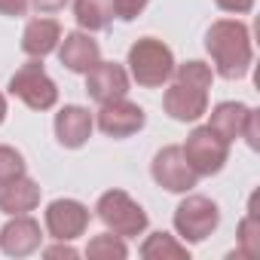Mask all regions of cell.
<instances>
[{
    "instance_id": "5",
    "label": "cell",
    "mask_w": 260,
    "mask_h": 260,
    "mask_svg": "<svg viewBox=\"0 0 260 260\" xmlns=\"http://www.w3.org/2000/svg\"><path fill=\"white\" fill-rule=\"evenodd\" d=\"M10 92L16 98H22L31 110H49L58 101V89H55V83L49 80V74L43 71L40 61L22 64L10 80Z\"/></svg>"
},
{
    "instance_id": "19",
    "label": "cell",
    "mask_w": 260,
    "mask_h": 260,
    "mask_svg": "<svg viewBox=\"0 0 260 260\" xmlns=\"http://www.w3.org/2000/svg\"><path fill=\"white\" fill-rule=\"evenodd\" d=\"M141 257H147V260H187L190 251H187V245H181L175 236H169V233H153V236H147V242L141 245Z\"/></svg>"
},
{
    "instance_id": "16",
    "label": "cell",
    "mask_w": 260,
    "mask_h": 260,
    "mask_svg": "<svg viewBox=\"0 0 260 260\" xmlns=\"http://www.w3.org/2000/svg\"><path fill=\"white\" fill-rule=\"evenodd\" d=\"M58 40H61V25L55 19H34V22H28L25 34H22V49L31 58H43L58 46Z\"/></svg>"
},
{
    "instance_id": "22",
    "label": "cell",
    "mask_w": 260,
    "mask_h": 260,
    "mask_svg": "<svg viewBox=\"0 0 260 260\" xmlns=\"http://www.w3.org/2000/svg\"><path fill=\"white\" fill-rule=\"evenodd\" d=\"M86 254L89 257H95V260H122L125 254H128V248H125V242L119 239V236H110V233H104V236H95L92 242H89V248H86Z\"/></svg>"
},
{
    "instance_id": "2",
    "label": "cell",
    "mask_w": 260,
    "mask_h": 260,
    "mask_svg": "<svg viewBox=\"0 0 260 260\" xmlns=\"http://www.w3.org/2000/svg\"><path fill=\"white\" fill-rule=\"evenodd\" d=\"M128 71H132L138 86L156 89V86H162L172 77L175 55H172V49L162 40L144 37V40H138L132 49H128Z\"/></svg>"
},
{
    "instance_id": "20",
    "label": "cell",
    "mask_w": 260,
    "mask_h": 260,
    "mask_svg": "<svg viewBox=\"0 0 260 260\" xmlns=\"http://www.w3.org/2000/svg\"><path fill=\"white\" fill-rule=\"evenodd\" d=\"M239 254L251 260L260 254V220L254 208H248V217H242L239 223Z\"/></svg>"
},
{
    "instance_id": "29",
    "label": "cell",
    "mask_w": 260,
    "mask_h": 260,
    "mask_svg": "<svg viewBox=\"0 0 260 260\" xmlns=\"http://www.w3.org/2000/svg\"><path fill=\"white\" fill-rule=\"evenodd\" d=\"M28 4H34L40 13H55V10H61L68 0H28Z\"/></svg>"
},
{
    "instance_id": "30",
    "label": "cell",
    "mask_w": 260,
    "mask_h": 260,
    "mask_svg": "<svg viewBox=\"0 0 260 260\" xmlns=\"http://www.w3.org/2000/svg\"><path fill=\"white\" fill-rule=\"evenodd\" d=\"M4 119H7V98L0 95V122H4Z\"/></svg>"
},
{
    "instance_id": "21",
    "label": "cell",
    "mask_w": 260,
    "mask_h": 260,
    "mask_svg": "<svg viewBox=\"0 0 260 260\" xmlns=\"http://www.w3.org/2000/svg\"><path fill=\"white\" fill-rule=\"evenodd\" d=\"M175 80L178 83H190V86H196V89H211V83H214V74H211V68L205 64V61H184V64H178L175 71Z\"/></svg>"
},
{
    "instance_id": "27",
    "label": "cell",
    "mask_w": 260,
    "mask_h": 260,
    "mask_svg": "<svg viewBox=\"0 0 260 260\" xmlns=\"http://www.w3.org/2000/svg\"><path fill=\"white\" fill-rule=\"evenodd\" d=\"M0 13L4 16H25L28 13V0H0Z\"/></svg>"
},
{
    "instance_id": "8",
    "label": "cell",
    "mask_w": 260,
    "mask_h": 260,
    "mask_svg": "<svg viewBox=\"0 0 260 260\" xmlns=\"http://www.w3.org/2000/svg\"><path fill=\"white\" fill-rule=\"evenodd\" d=\"M144 122H147L144 110L135 101H125V98L107 101L98 110V128H101L104 135H110V138H128V135H135V132L144 128Z\"/></svg>"
},
{
    "instance_id": "9",
    "label": "cell",
    "mask_w": 260,
    "mask_h": 260,
    "mask_svg": "<svg viewBox=\"0 0 260 260\" xmlns=\"http://www.w3.org/2000/svg\"><path fill=\"white\" fill-rule=\"evenodd\" d=\"M89 226V208L77 199H55L46 208V230L52 239L71 242L77 236H83Z\"/></svg>"
},
{
    "instance_id": "13",
    "label": "cell",
    "mask_w": 260,
    "mask_h": 260,
    "mask_svg": "<svg viewBox=\"0 0 260 260\" xmlns=\"http://www.w3.org/2000/svg\"><path fill=\"white\" fill-rule=\"evenodd\" d=\"M92 125H95V122H92V113H89L86 107L68 104V107H61V110L55 113V138H58L61 147L77 150V147H83V144L89 141Z\"/></svg>"
},
{
    "instance_id": "4",
    "label": "cell",
    "mask_w": 260,
    "mask_h": 260,
    "mask_svg": "<svg viewBox=\"0 0 260 260\" xmlns=\"http://www.w3.org/2000/svg\"><path fill=\"white\" fill-rule=\"evenodd\" d=\"M220 223V211L205 196H187L175 208V230L184 242H205Z\"/></svg>"
},
{
    "instance_id": "11",
    "label": "cell",
    "mask_w": 260,
    "mask_h": 260,
    "mask_svg": "<svg viewBox=\"0 0 260 260\" xmlns=\"http://www.w3.org/2000/svg\"><path fill=\"white\" fill-rule=\"evenodd\" d=\"M162 104H166V113L178 122H193L199 119L205 110H208V92L205 89H196L190 83H172L162 95Z\"/></svg>"
},
{
    "instance_id": "24",
    "label": "cell",
    "mask_w": 260,
    "mask_h": 260,
    "mask_svg": "<svg viewBox=\"0 0 260 260\" xmlns=\"http://www.w3.org/2000/svg\"><path fill=\"white\" fill-rule=\"evenodd\" d=\"M150 0H113V16H119L122 22H132L135 16L144 13V7Z\"/></svg>"
},
{
    "instance_id": "3",
    "label": "cell",
    "mask_w": 260,
    "mask_h": 260,
    "mask_svg": "<svg viewBox=\"0 0 260 260\" xmlns=\"http://www.w3.org/2000/svg\"><path fill=\"white\" fill-rule=\"evenodd\" d=\"M95 211L104 220V226L116 236H141L147 230V211L122 190H107L98 199Z\"/></svg>"
},
{
    "instance_id": "17",
    "label": "cell",
    "mask_w": 260,
    "mask_h": 260,
    "mask_svg": "<svg viewBox=\"0 0 260 260\" xmlns=\"http://www.w3.org/2000/svg\"><path fill=\"white\" fill-rule=\"evenodd\" d=\"M251 107L248 104H239V101H223L211 110V119H208V128L214 135H220L226 144L242 138V128H245V119H248Z\"/></svg>"
},
{
    "instance_id": "1",
    "label": "cell",
    "mask_w": 260,
    "mask_h": 260,
    "mask_svg": "<svg viewBox=\"0 0 260 260\" xmlns=\"http://www.w3.org/2000/svg\"><path fill=\"white\" fill-rule=\"evenodd\" d=\"M205 49L214 58V68L223 80H242L251 71V34L245 22L220 19L205 34Z\"/></svg>"
},
{
    "instance_id": "18",
    "label": "cell",
    "mask_w": 260,
    "mask_h": 260,
    "mask_svg": "<svg viewBox=\"0 0 260 260\" xmlns=\"http://www.w3.org/2000/svg\"><path fill=\"white\" fill-rule=\"evenodd\" d=\"M74 16H77L80 28L101 31L113 19V0H77V4H74Z\"/></svg>"
},
{
    "instance_id": "7",
    "label": "cell",
    "mask_w": 260,
    "mask_h": 260,
    "mask_svg": "<svg viewBox=\"0 0 260 260\" xmlns=\"http://www.w3.org/2000/svg\"><path fill=\"white\" fill-rule=\"evenodd\" d=\"M150 172H153V181H156L159 187H166L169 193H190V190L196 187V181H199V175H196L193 166L187 162L184 150L175 147V144H172V147H162V150L153 156Z\"/></svg>"
},
{
    "instance_id": "14",
    "label": "cell",
    "mask_w": 260,
    "mask_h": 260,
    "mask_svg": "<svg viewBox=\"0 0 260 260\" xmlns=\"http://www.w3.org/2000/svg\"><path fill=\"white\" fill-rule=\"evenodd\" d=\"M98 55H101L98 43H95L89 34H83V31L64 34V40H61V46H58V61H61L68 71H74V74H86V71L98 61Z\"/></svg>"
},
{
    "instance_id": "6",
    "label": "cell",
    "mask_w": 260,
    "mask_h": 260,
    "mask_svg": "<svg viewBox=\"0 0 260 260\" xmlns=\"http://www.w3.org/2000/svg\"><path fill=\"white\" fill-rule=\"evenodd\" d=\"M181 150H184V156H187V162L193 166L196 175H217L223 169L226 156H230V144L220 135H214L208 125L193 128Z\"/></svg>"
},
{
    "instance_id": "15",
    "label": "cell",
    "mask_w": 260,
    "mask_h": 260,
    "mask_svg": "<svg viewBox=\"0 0 260 260\" xmlns=\"http://www.w3.org/2000/svg\"><path fill=\"white\" fill-rule=\"evenodd\" d=\"M40 205V184L31 178H16L0 187V211L4 214H28Z\"/></svg>"
},
{
    "instance_id": "10",
    "label": "cell",
    "mask_w": 260,
    "mask_h": 260,
    "mask_svg": "<svg viewBox=\"0 0 260 260\" xmlns=\"http://www.w3.org/2000/svg\"><path fill=\"white\" fill-rule=\"evenodd\" d=\"M86 92L98 104L125 98V92H128V74L122 71V64H113V61H101L98 58L86 71Z\"/></svg>"
},
{
    "instance_id": "12",
    "label": "cell",
    "mask_w": 260,
    "mask_h": 260,
    "mask_svg": "<svg viewBox=\"0 0 260 260\" xmlns=\"http://www.w3.org/2000/svg\"><path fill=\"white\" fill-rule=\"evenodd\" d=\"M40 223L28 214H13V220L0 230V248L10 257H28L40 248Z\"/></svg>"
},
{
    "instance_id": "25",
    "label": "cell",
    "mask_w": 260,
    "mask_h": 260,
    "mask_svg": "<svg viewBox=\"0 0 260 260\" xmlns=\"http://www.w3.org/2000/svg\"><path fill=\"white\" fill-rule=\"evenodd\" d=\"M242 135H245V141H248V147H251V150H257V147H260V128H257V110H251V113H248V119H245V128H242Z\"/></svg>"
},
{
    "instance_id": "26",
    "label": "cell",
    "mask_w": 260,
    "mask_h": 260,
    "mask_svg": "<svg viewBox=\"0 0 260 260\" xmlns=\"http://www.w3.org/2000/svg\"><path fill=\"white\" fill-rule=\"evenodd\" d=\"M214 4H217L223 13H236V16H245V13H251L254 0H214Z\"/></svg>"
},
{
    "instance_id": "23",
    "label": "cell",
    "mask_w": 260,
    "mask_h": 260,
    "mask_svg": "<svg viewBox=\"0 0 260 260\" xmlns=\"http://www.w3.org/2000/svg\"><path fill=\"white\" fill-rule=\"evenodd\" d=\"M22 175H25L22 153L13 150V147H7V144H0V187L10 184V181H16V178H22Z\"/></svg>"
},
{
    "instance_id": "28",
    "label": "cell",
    "mask_w": 260,
    "mask_h": 260,
    "mask_svg": "<svg viewBox=\"0 0 260 260\" xmlns=\"http://www.w3.org/2000/svg\"><path fill=\"white\" fill-rule=\"evenodd\" d=\"M77 254H80V251H77V248H71V245H64L61 239H58V245H52V248H46V251H43V257H49V260H52V257H71V260H74Z\"/></svg>"
}]
</instances>
